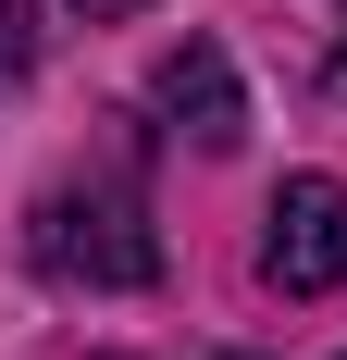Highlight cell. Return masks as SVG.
<instances>
[{"label": "cell", "mask_w": 347, "mask_h": 360, "mask_svg": "<svg viewBox=\"0 0 347 360\" xmlns=\"http://www.w3.org/2000/svg\"><path fill=\"white\" fill-rule=\"evenodd\" d=\"M37 274L124 298V286L162 274V236H149V212L124 186H50V199H37Z\"/></svg>", "instance_id": "obj_1"}, {"label": "cell", "mask_w": 347, "mask_h": 360, "mask_svg": "<svg viewBox=\"0 0 347 360\" xmlns=\"http://www.w3.org/2000/svg\"><path fill=\"white\" fill-rule=\"evenodd\" d=\"M261 274L285 298L347 286V174H285L273 186V236H261Z\"/></svg>", "instance_id": "obj_2"}, {"label": "cell", "mask_w": 347, "mask_h": 360, "mask_svg": "<svg viewBox=\"0 0 347 360\" xmlns=\"http://www.w3.org/2000/svg\"><path fill=\"white\" fill-rule=\"evenodd\" d=\"M149 100L186 124L199 149H236L248 137V87H236V63L211 50V37H186V50H162V75H149Z\"/></svg>", "instance_id": "obj_3"}, {"label": "cell", "mask_w": 347, "mask_h": 360, "mask_svg": "<svg viewBox=\"0 0 347 360\" xmlns=\"http://www.w3.org/2000/svg\"><path fill=\"white\" fill-rule=\"evenodd\" d=\"M37 63V0H0V87Z\"/></svg>", "instance_id": "obj_4"}, {"label": "cell", "mask_w": 347, "mask_h": 360, "mask_svg": "<svg viewBox=\"0 0 347 360\" xmlns=\"http://www.w3.org/2000/svg\"><path fill=\"white\" fill-rule=\"evenodd\" d=\"M74 13H137V0H74Z\"/></svg>", "instance_id": "obj_5"}]
</instances>
